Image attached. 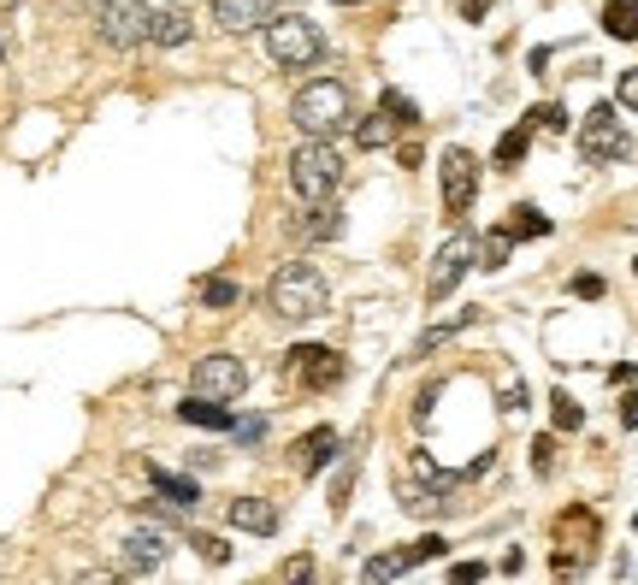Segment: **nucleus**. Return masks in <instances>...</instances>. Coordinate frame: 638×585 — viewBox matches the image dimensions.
Here are the masks:
<instances>
[{"label":"nucleus","instance_id":"obj_1","mask_svg":"<svg viewBox=\"0 0 638 585\" xmlns=\"http://www.w3.org/2000/svg\"><path fill=\"white\" fill-rule=\"evenodd\" d=\"M266 302H272L278 320L302 325V320H319V314L331 308V284H325V272H319L314 260H284V266L272 272V284H266Z\"/></svg>","mask_w":638,"mask_h":585},{"label":"nucleus","instance_id":"obj_2","mask_svg":"<svg viewBox=\"0 0 638 585\" xmlns=\"http://www.w3.org/2000/svg\"><path fill=\"white\" fill-rule=\"evenodd\" d=\"M290 119L302 136H337V130L355 125V101H349V89L337 83V77H314V83H302L296 89V101H290Z\"/></svg>","mask_w":638,"mask_h":585},{"label":"nucleus","instance_id":"obj_3","mask_svg":"<svg viewBox=\"0 0 638 585\" xmlns=\"http://www.w3.org/2000/svg\"><path fill=\"white\" fill-rule=\"evenodd\" d=\"M290 190L302 195L308 207H314V201H331V195L343 190V154H337L325 136H308V142L290 154Z\"/></svg>","mask_w":638,"mask_h":585},{"label":"nucleus","instance_id":"obj_4","mask_svg":"<svg viewBox=\"0 0 638 585\" xmlns=\"http://www.w3.org/2000/svg\"><path fill=\"white\" fill-rule=\"evenodd\" d=\"M266 54L278 65H290V71H302V65H314L325 54V36H319L314 18H302V12H272L266 24Z\"/></svg>","mask_w":638,"mask_h":585},{"label":"nucleus","instance_id":"obj_5","mask_svg":"<svg viewBox=\"0 0 638 585\" xmlns=\"http://www.w3.org/2000/svg\"><path fill=\"white\" fill-rule=\"evenodd\" d=\"M473 260H479V243H473V231H467V225H455L444 243H438V255H432L426 296H432V302H449V296H455V284L473 272Z\"/></svg>","mask_w":638,"mask_h":585},{"label":"nucleus","instance_id":"obj_6","mask_svg":"<svg viewBox=\"0 0 638 585\" xmlns=\"http://www.w3.org/2000/svg\"><path fill=\"white\" fill-rule=\"evenodd\" d=\"M579 154H585L591 166H615V160L633 154V142H627L621 119H615V107H591V113H585V125H579Z\"/></svg>","mask_w":638,"mask_h":585},{"label":"nucleus","instance_id":"obj_7","mask_svg":"<svg viewBox=\"0 0 638 585\" xmlns=\"http://www.w3.org/2000/svg\"><path fill=\"white\" fill-rule=\"evenodd\" d=\"M438 556H444V538H438V532H426L420 544H402V550L367 556V562H361V580H373V585L402 580V574H414V568H426V562H438Z\"/></svg>","mask_w":638,"mask_h":585},{"label":"nucleus","instance_id":"obj_8","mask_svg":"<svg viewBox=\"0 0 638 585\" xmlns=\"http://www.w3.org/2000/svg\"><path fill=\"white\" fill-rule=\"evenodd\" d=\"M95 18H101V42L107 48L148 42V0H95Z\"/></svg>","mask_w":638,"mask_h":585},{"label":"nucleus","instance_id":"obj_9","mask_svg":"<svg viewBox=\"0 0 638 585\" xmlns=\"http://www.w3.org/2000/svg\"><path fill=\"white\" fill-rule=\"evenodd\" d=\"M190 385L201 390V396H219V402H237V396L249 390V367H243L237 355H225V349H219V355H201V361H195V367H190Z\"/></svg>","mask_w":638,"mask_h":585},{"label":"nucleus","instance_id":"obj_10","mask_svg":"<svg viewBox=\"0 0 638 585\" xmlns=\"http://www.w3.org/2000/svg\"><path fill=\"white\" fill-rule=\"evenodd\" d=\"M166 556H172V538H166V526H154V520H136L125 538H119V568H125V574H154Z\"/></svg>","mask_w":638,"mask_h":585},{"label":"nucleus","instance_id":"obj_11","mask_svg":"<svg viewBox=\"0 0 638 585\" xmlns=\"http://www.w3.org/2000/svg\"><path fill=\"white\" fill-rule=\"evenodd\" d=\"M438 166H444V207L461 219V213L473 207V195H479V160H473L467 148H449Z\"/></svg>","mask_w":638,"mask_h":585},{"label":"nucleus","instance_id":"obj_12","mask_svg":"<svg viewBox=\"0 0 638 585\" xmlns=\"http://www.w3.org/2000/svg\"><path fill=\"white\" fill-rule=\"evenodd\" d=\"M290 373L314 390H331V385H343V355L319 349V343H302V349H290Z\"/></svg>","mask_w":638,"mask_h":585},{"label":"nucleus","instance_id":"obj_13","mask_svg":"<svg viewBox=\"0 0 638 585\" xmlns=\"http://www.w3.org/2000/svg\"><path fill=\"white\" fill-rule=\"evenodd\" d=\"M195 36V18L184 6H148V42L154 48H184Z\"/></svg>","mask_w":638,"mask_h":585},{"label":"nucleus","instance_id":"obj_14","mask_svg":"<svg viewBox=\"0 0 638 585\" xmlns=\"http://www.w3.org/2000/svg\"><path fill=\"white\" fill-rule=\"evenodd\" d=\"M266 18H272V0H213V24L231 36H249Z\"/></svg>","mask_w":638,"mask_h":585},{"label":"nucleus","instance_id":"obj_15","mask_svg":"<svg viewBox=\"0 0 638 585\" xmlns=\"http://www.w3.org/2000/svg\"><path fill=\"white\" fill-rule=\"evenodd\" d=\"M479 320V308H461L455 320H438V325H426L420 337H414V349H408V361H426V355H438L444 343H455V331H467V325Z\"/></svg>","mask_w":638,"mask_h":585},{"label":"nucleus","instance_id":"obj_16","mask_svg":"<svg viewBox=\"0 0 638 585\" xmlns=\"http://www.w3.org/2000/svg\"><path fill=\"white\" fill-rule=\"evenodd\" d=\"M231 526L272 538L278 532V503H266V497H231Z\"/></svg>","mask_w":638,"mask_h":585},{"label":"nucleus","instance_id":"obj_17","mask_svg":"<svg viewBox=\"0 0 638 585\" xmlns=\"http://www.w3.org/2000/svg\"><path fill=\"white\" fill-rule=\"evenodd\" d=\"M178 420L184 426H207V432H231V408L219 396H201V390H195L190 402H178Z\"/></svg>","mask_w":638,"mask_h":585},{"label":"nucleus","instance_id":"obj_18","mask_svg":"<svg viewBox=\"0 0 638 585\" xmlns=\"http://www.w3.org/2000/svg\"><path fill=\"white\" fill-rule=\"evenodd\" d=\"M331 461H337V432H331V426H314V432L296 444V467H302V473H325Z\"/></svg>","mask_w":638,"mask_h":585},{"label":"nucleus","instance_id":"obj_19","mask_svg":"<svg viewBox=\"0 0 638 585\" xmlns=\"http://www.w3.org/2000/svg\"><path fill=\"white\" fill-rule=\"evenodd\" d=\"M148 479H154V491H160V503H172V509H184L190 515L195 503H201V485L184 479V473H166V467H148Z\"/></svg>","mask_w":638,"mask_h":585},{"label":"nucleus","instance_id":"obj_20","mask_svg":"<svg viewBox=\"0 0 638 585\" xmlns=\"http://www.w3.org/2000/svg\"><path fill=\"white\" fill-rule=\"evenodd\" d=\"M402 509H408L414 520H444L449 515V491H432V485L402 479Z\"/></svg>","mask_w":638,"mask_h":585},{"label":"nucleus","instance_id":"obj_21","mask_svg":"<svg viewBox=\"0 0 638 585\" xmlns=\"http://www.w3.org/2000/svg\"><path fill=\"white\" fill-rule=\"evenodd\" d=\"M302 231H308V237H319V243H331V237L343 231V207H337V195H331V201H314V207H308Z\"/></svg>","mask_w":638,"mask_h":585},{"label":"nucleus","instance_id":"obj_22","mask_svg":"<svg viewBox=\"0 0 638 585\" xmlns=\"http://www.w3.org/2000/svg\"><path fill=\"white\" fill-rule=\"evenodd\" d=\"M603 30L615 42H638V0H609L603 6Z\"/></svg>","mask_w":638,"mask_h":585},{"label":"nucleus","instance_id":"obj_23","mask_svg":"<svg viewBox=\"0 0 638 585\" xmlns=\"http://www.w3.org/2000/svg\"><path fill=\"white\" fill-rule=\"evenodd\" d=\"M526 148H532V125L520 119V125H514V130H503V136H497V154H491V160H497L503 172H514V166L526 160Z\"/></svg>","mask_w":638,"mask_h":585},{"label":"nucleus","instance_id":"obj_24","mask_svg":"<svg viewBox=\"0 0 638 585\" xmlns=\"http://www.w3.org/2000/svg\"><path fill=\"white\" fill-rule=\"evenodd\" d=\"M408 479H414V485H432V491H455V473H444L426 450L408 455Z\"/></svg>","mask_w":638,"mask_h":585},{"label":"nucleus","instance_id":"obj_25","mask_svg":"<svg viewBox=\"0 0 638 585\" xmlns=\"http://www.w3.org/2000/svg\"><path fill=\"white\" fill-rule=\"evenodd\" d=\"M503 231H509L514 243H532V237H550V219H544L538 207H514V213H509V225H503Z\"/></svg>","mask_w":638,"mask_h":585},{"label":"nucleus","instance_id":"obj_26","mask_svg":"<svg viewBox=\"0 0 638 585\" xmlns=\"http://www.w3.org/2000/svg\"><path fill=\"white\" fill-rule=\"evenodd\" d=\"M390 136H396V119H390V113H367V119H355V142H361V148H384V142H390Z\"/></svg>","mask_w":638,"mask_h":585},{"label":"nucleus","instance_id":"obj_27","mask_svg":"<svg viewBox=\"0 0 638 585\" xmlns=\"http://www.w3.org/2000/svg\"><path fill=\"white\" fill-rule=\"evenodd\" d=\"M509 255H514V237L503 231V225H497V231L479 243V260H473V266H485V272H503V266H509Z\"/></svg>","mask_w":638,"mask_h":585},{"label":"nucleus","instance_id":"obj_28","mask_svg":"<svg viewBox=\"0 0 638 585\" xmlns=\"http://www.w3.org/2000/svg\"><path fill=\"white\" fill-rule=\"evenodd\" d=\"M526 125H532V130H550V136H562V130H568V107H562V101H538V107L526 113Z\"/></svg>","mask_w":638,"mask_h":585},{"label":"nucleus","instance_id":"obj_29","mask_svg":"<svg viewBox=\"0 0 638 585\" xmlns=\"http://www.w3.org/2000/svg\"><path fill=\"white\" fill-rule=\"evenodd\" d=\"M379 107H384V113H390V119H396L402 130H414V125H420V107H414V101H408L402 89H384V95H379Z\"/></svg>","mask_w":638,"mask_h":585},{"label":"nucleus","instance_id":"obj_30","mask_svg":"<svg viewBox=\"0 0 638 585\" xmlns=\"http://www.w3.org/2000/svg\"><path fill=\"white\" fill-rule=\"evenodd\" d=\"M550 414H556V432H579V426H585V408H579L568 390H556V396H550Z\"/></svg>","mask_w":638,"mask_h":585},{"label":"nucleus","instance_id":"obj_31","mask_svg":"<svg viewBox=\"0 0 638 585\" xmlns=\"http://www.w3.org/2000/svg\"><path fill=\"white\" fill-rule=\"evenodd\" d=\"M237 302V284L231 278H207L201 284V308H231Z\"/></svg>","mask_w":638,"mask_h":585},{"label":"nucleus","instance_id":"obj_32","mask_svg":"<svg viewBox=\"0 0 638 585\" xmlns=\"http://www.w3.org/2000/svg\"><path fill=\"white\" fill-rule=\"evenodd\" d=\"M190 544H195V550H201V556H207V562H219V568L231 562V544H225V538H213V532H195Z\"/></svg>","mask_w":638,"mask_h":585},{"label":"nucleus","instance_id":"obj_33","mask_svg":"<svg viewBox=\"0 0 638 585\" xmlns=\"http://www.w3.org/2000/svg\"><path fill=\"white\" fill-rule=\"evenodd\" d=\"M231 432H237V444H260V438H266V420H260V414H249V420H231Z\"/></svg>","mask_w":638,"mask_h":585},{"label":"nucleus","instance_id":"obj_34","mask_svg":"<svg viewBox=\"0 0 638 585\" xmlns=\"http://www.w3.org/2000/svg\"><path fill=\"white\" fill-rule=\"evenodd\" d=\"M532 467H538V473H550V467H556V438H550V432L532 444Z\"/></svg>","mask_w":638,"mask_h":585},{"label":"nucleus","instance_id":"obj_35","mask_svg":"<svg viewBox=\"0 0 638 585\" xmlns=\"http://www.w3.org/2000/svg\"><path fill=\"white\" fill-rule=\"evenodd\" d=\"M278 574H284V580H314V556H290Z\"/></svg>","mask_w":638,"mask_h":585},{"label":"nucleus","instance_id":"obj_36","mask_svg":"<svg viewBox=\"0 0 638 585\" xmlns=\"http://www.w3.org/2000/svg\"><path fill=\"white\" fill-rule=\"evenodd\" d=\"M615 95H621L627 113H638V71H621V89H615Z\"/></svg>","mask_w":638,"mask_h":585},{"label":"nucleus","instance_id":"obj_37","mask_svg":"<svg viewBox=\"0 0 638 585\" xmlns=\"http://www.w3.org/2000/svg\"><path fill=\"white\" fill-rule=\"evenodd\" d=\"M485 574H491V568H485V562H455V568H449V580H461V585L485 580Z\"/></svg>","mask_w":638,"mask_h":585},{"label":"nucleus","instance_id":"obj_38","mask_svg":"<svg viewBox=\"0 0 638 585\" xmlns=\"http://www.w3.org/2000/svg\"><path fill=\"white\" fill-rule=\"evenodd\" d=\"M574 296L597 302V296H603V278H597V272H579V278H574Z\"/></svg>","mask_w":638,"mask_h":585},{"label":"nucleus","instance_id":"obj_39","mask_svg":"<svg viewBox=\"0 0 638 585\" xmlns=\"http://www.w3.org/2000/svg\"><path fill=\"white\" fill-rule=\"evenodd\" d=\"M526 65H532V77H544V65H550V48H532V54H526Z\"/></svg>","mask_w":638,"mask_h":585},{"label":"nucleus","instance_id":"obj_40","mask_svg":"<svg viewBox=\"0 0 638 585\" xmlns=\"http://www.w3.org/2000/svg\"><path fill=\"white\" fill-rule=\"evenodd\" d=\"M621 426H638V390L621 402Z\"/></svg>","mask_w":638,"mask_h":585},{"label":"nucleus","instance_id":"obj_41","mask_svg":"<svg viewBox=\"0 0 638 585\" xmlns=\"http://www.w3.org/2000/svg\"><path fill=\"white\" fill-rule=\"evenodd\" d=\"M509 408H514V414L526 408V385H520V379H509Z\"/></svg>","mask_w":638,"mask_h":585},{"label":"nucleus","instance_id":"obj_42","mask_svg":"<svg viewBox=\"0 0 638 585\" xmlns=\"http://www.w3.org/2000/svg\"><path fill=\"white\" fill-rule=\"evenodd\" d=\"M485 6H491V0H473V6H467V18L479 24V18H485Z\"/></svg>","mask_w":638,"mask_h":585},{"label":"nucleus","instance_id":"obj_43","mask_svg":"<svg viewBox=\"0 0 638 585\" xmlns=\"http://www.w3.org/2000/svg\"><path fill=\"white\" fill-rule=\"evenodd\" d=\"M6 54H12V36H6V24H0V60H6Z\"/></svg>","mask_w":638,"mask_h":585},{"label":"nucleus","instance_id":"obj_44","mask_svg":"<svg viewBox=\"0 0 638 585\" xmlns=\"http://www.w3.org/2000/svg\"><path fill=\"white\" fill-rule=\"evenodd\" d=\"M331 6H361V0H331Z\"/></svg>","mask_w":638,"mask_h":585},{"label":"nucleus","instance_id":"obj_45","mask_svg":"<svg viewBox=\"0 0 638 585\" xmlns=\"http://www.w3.org/2000/svg\"><path fill=\"white\" fill-rule=\"evenodd\" d=\"M633 272H638V260H633Z\"/></svg>","mask_w":638,"mask_h":585},{"label":"nucleus","instance_id":"obj_46","mask_svg":"<svg viewBox=\"0 0 638 585\" xmlns=\"http://www.w3.org/2000/svg\"><path fill=\"white\" fill-rule=\"evenodd\" d=\"M633 526H638V515H633Z\"/></svg>","mask_w":638,"mask_h":585}]
</instances>
